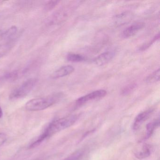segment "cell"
I'll return each mask as SVG.
<instances>
[{
    "mask_svg": "<svg viewBox=\"0 0 160 160\" xmlns=\"http://www.w3.org/2000/svg\"><path fill=\"white\" fill-rule=\"evenodd\" d=\"M136 87L135 84H130L128 86H126L122 90L121 93L122 95H126L131 93L132 91L134 90Z\"/></svg>",
    "mask_w": 160,
    "mask_h": 160,
    "instance_id": "cell-18",
    "label": "cell"
},
{
    "mask_svg": "<svg viewBox=\"0 0 160 160\" xmlns=\"http://www.w3.org/2000/svg\"><path fill=\"white\" fill-rule=\"evenodd\" d=\"M7 139V137L5 134L0 133V146L3 145Z\"/></svg>",
    "mask_w": 160,
    "mask_h": 160,
    "instance_id": "cell-19",
    "label": "cell"
},
{
    "mask_svg": "<svg viewBox=\"0 0 160 160\" xmlns=\"http://www.w3.org/2000/svg\"><path fill=\"white\" fill-rule=\"evenodd\" d=\"M159 38H160V34H159V33H158L157 35H155V36L153 37V39L151 40L149 42L143 45L140 48L139 50H140V51H143V50L148 49L152 44L154 43L155 42L158 41Z\"/></svg>",
    "mask_w": 160,
    "mask_h": 160,
    "instance_id": "cell-17",
    "label": "cell"
},
{
    "mask_svg": "<svg viewBox=\"0 0 160 160\" xmlns=\"http://www.w3.org/2000/svg\"><path fill=\"white\" fill-rule=\"evenodd\" d=\"M37 81V79L34 78H29L26 80L19 87L12 92L9 96V99L15 100L26 97L34 88Z\"/></svg>",
    "mask_w": 160,
    "mask_h": 160,
    "instance_id": "cell-3",
    "label": "cell"
},
{
    "mask_svg": "<svg viewBox=\"0 0 160 160\" xmlns=\"http://www.w3.org/2000/svg\"><path fill=\"white\" fill-rule=\"evenodd\" d=\"M3 116V111H2V108L0 107V118H1Z\"/></svg>",
    "mask_w": 160,
    "mask_h": 160,
    "instance_id": "cell-20",
    "label": "cell"
},
{
    "mask_svg": "<svg viewBox=\"0 0 160 160\" xmlns=\"http://www.w3.org/2000/svg\"><path fill=\"white\" fill-rule=\"evenodd\" d=\"M160 125L159 120H156L152 122H149L147 125V134L145 137V139H148L151 136L153 132L156 128H157Z\"/></svg>",
    "mask_w": 160,
    "mask_h": 160,
    "instance_id": "cell-11",
    "label": "cell"
},
{
    "mask_svg": "<svg viewBox=\"0 0 160 160\" xmlns=\"http://www.w3.org/2000/svg\"><path fill=\"white\" fill-rule=\"evenodd\" d=\"M67 60L71 62H82L86 61V58L82 55L75 53H69L66 57Z\"/></svg>",
    "mask_w": 160,
    "mask_h": 160,
    "instance_id": "cell-12",
    "label": "cell"
},
{
    "mask_svg": "<svg viewBox=\"0 0 160 160\" xmlns=\"http://www.w3.org/2000/svg\"><path fill=\"white\" fill-rule=\"evenodd\" d=\"M18 32V29L16 26H12L8 30L2 33L1 37L2 40L10 42L12 41Z\"/></svg>",
    "mask_w": 160,
    "mask_h": 160,
    "instance_id": "cell-9",
    "label": "cell"
},
{
    "mask_svg": "<svg viewBox=\"0 0 160 160\" xmlns=\"http://www.w3.org/2000/svg\"><path fill=\"white\" fill-rule=\"evenodd\" d=\"M151 148L149 145H144L141 150L135 152V156L139 159H144L148 157L151 154Z\"/></svg>",
    "mask_w": 160,
    "mask_h": 160,
    "instance_id": "cell-10",
    "label": "cell"
},
{
    "mask_svg": "<svg viewBox=\"0 0 160 160\" xmlns=\"http://www.w3.org/2000/svg\"><path fill=\"white\" fill-rule=\"evenodd\" d=\"M77 119L78 117L76 115H72L53 121L48 125L38 138L30 145L29 148H33L38 147L48 138H50L62 130L71 127Z\"/></svg>",
    "mask_w": 160,
    "mask_h": 160,
    "instance_id": "cell-1",
    "label": "cell"
},
{
    "mask_svg": "<svg viewBox=\"0 0 160 160\" xmlns=\"http://www.w3.org/2000/svg\"><path fill=\"white\" fill-rule=\"evenodd\" d=\"M62 96V93H57L46 97L31 99L27 102L25 108L28 111H37L44 110L59 101Z\"/></svg>",
    "mask_w": 160,
    "mask_h": 160,
    "instance_id": "cell-2",
    "label": "cell"
},
{
    "mask_svg": "<svg viewBox=\"0 0 160 160\" xmlns=\"http://www.w3.org/2000/svg\"><path fill=\"white\" fill-rule=\"evenodd\" d=\"M145 24L143 22H137L130 27L126 28L123 32L122 35L123 38H129L132 37L135 35L140 30L143 29L145 27Z\"/></svg>",
    "mask_w": 160,
    "mask_h": 160,
    "instance_id": "cell-5",
    "label": "cell"
},
{
    "mask_svg": "<svg viewBox=\"0 0 160 160\" xmlns=\"http://www.w3.org/2000/svg\"><path fill=\"white\" fill-rule=\"evenodd\" d=\"M160 72L159 69L154 71L146 78V82L150 84V83H154L159 81L160 80Z\"/></svg>",
    "mask_w": 160,
    "mask_h": 160,
    "instance_id": "cell-14",
    "label": "cell"
},
{
    "mask_svg": "<svg viewBox=\"0 0 160 160\" xmlns=\"http://www.w3.org/2000/svg\"><path fill=\"white\" fill-rule=\"evenodd\" d=\"M106 91L101 89L94 91L87 95L80 97L76 101L78 105H81L92 100H97L104 97L107 95Z\"/></svg>",
    "mask_w": 160,
    "mask_h": 160,
    "instance_id": "cell-4",
    "label": "cell"
},
{
    "mask_svg": "<svg viewBox=\"0 0 160 160\" xmlns=\"http://www.w3.org/2000/svg\"><path fill=\"white\" fill-rule=\"evenodd\" d=\"M0 83H1V79H0Z\"/></svg>",
    "mask_w": 160,
    "mask_h": 160,
    "instance_id": "cell-21",
    "label": "cell"
},
{
    "mask_svg": "<svg viewBox=\"0 0 160 160\" xmlns=\"http://www.w3.org/2000/svg\"><path fill=\"white\" fill-rule=\"evenodd\" d=\"M12 44L10 42L0 44V58L8 54L12 48Z\"/></svg>",
    "mask_w": 160,
    "mask_h": 160,
    "instance_id": "cell-15",
    "label": "cell"
},
{
    "mask_svg": "<svg viewBox=\"0 0 160 160\" xmlns=\"http://www.w3.org/2000/svg\"><path fill=\"white\" fill-rule=\"evenodd\" d=\"M114 52L110 51L104 52L95 58L93 62L97 66H103L110 62L114 58Z\"/></svg>",
    "mask_w": 160,
    "mask_h": 160,
    "instance_id": "cell-8",
    "label": "cell"
},
{
    "mask_svg": "<svg viewBox=\"0 0 160 160\" xmlns=\"http://www.w3.org/2000/svg\"><path fill=\"white\" fill-rule=\"evenodd\" d=\"M18 77V72L17 71H12L5 75L0 76L1 82L12 81L15 80Z\"/></svg>",
    "mask_w": 160,
    "mask_h": 160,
    "instance_id": "cell-13",
    "label": "cell"
},
{
    "mask_svg": "<svg viewBox=\"0 0 160 160\" xmlns=\"http://www.w3.org/2000/svg\"><path fill=\"white\" fill-rule=\"evenodd\" d=\"M60 1H49L46 3L44 6V9L46 11H50L53 10L58 5Z\"/></svg>",
    "mask_w": 160,
    "mask_h": 160,
    "instance_id": "cell-16",
    "label": "cell"
},
{
    "mask_svg": "<svg viewBox=\"0 0 160 160\" xmlns=\"http://www.w3.org/2000/svg\"><path fill=\"white\" fill-rule=\"evenodd\" d=\"M153 111V109H149L138 114L134 121L132 126L133 129L134 130H138L144 123V122L146 121L151 116Z\"/></svg>",
    "mask_w": 160,
    "mask_h": 160,
    "instance_id": "cell-6",
    "label": "cell"
},
{
    "mask_svg": "<svg viewBox=\"0 0 160 160\" xmlns=\"http://www.w3.org/2000/svg\"><path fill=\"white\" fill-rule=\"evenodd\" d=\"M74 68L72 65L63 66L54 72L50 78L52 79H58L71 74L74 71Z\"/></svg>",
    "mask_w": 160,
    "mask_h": 160,
    "instance_id": "cell-7",
    "label": "cell"
}]
</instances>
